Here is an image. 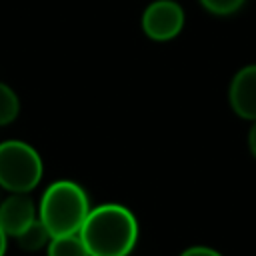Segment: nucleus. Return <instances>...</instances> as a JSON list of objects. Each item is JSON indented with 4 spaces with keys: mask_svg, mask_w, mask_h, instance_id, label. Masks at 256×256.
Returning a JSON list of instances; mask_svg holds the SVG:
<instances>
[{
    "mask_svg": "<svg viewBox=\"0 0 256 256\" xmlns=\"http://www.w3.org/2000/svg\"><path fill=\"white\" fill-rule=\"evenodd\" d=\"M80 238L90 256H128L138 242V222L126 206L100 204L90 208Z\"/></svg>",
    "mask_w": 256,
    "mask_h": 256,
    "instance_id": "1",
    "label": "nucleus"
},
{
    "mask_svg": "<svg viewBox=\"0 0 256 256\" xmlns=\"http://www.w3.org/2000/svg\"><path fill=\"white\" fill-rule=\"evenodd\" d=\"M90 212L86 190L72 180L52 182L40 200L38 218L48 228L50 236L78 234Z\"/></svg>",
    "mask_w": 256,
    "mask_h": 256,
    "instance_id": "2",
    "label": "nucleus"
},
{
    "mask_svg": "<svg viewBox=\"0 0 256 256\" xmlns=\"http://www.w3.org/2000/svg\"><path fill=\"white\" fill-rule=\"evenodd\" d=\"M44 174L42 158L30 144L22 140H6L0 144V186L6 192L28 194Z\"/></svg>",
    "mask_w": 256,
    "mask_h": 256,
    "instance_id": "3",
    "label": "nucleus"
},
{
    "mask_svg": "<svg viewBox=\"0 0 256 256\" xmlns=\"http://www.w3.org/2000/svg\"><path fill=\"white\" fill-rule=\"evenodd\" d=\"M184 10L174 0H154L142 12V30L154 42H168L184 28Z\"/></svg>",
    "mask_w": 256,
    "mask_h": 256,
    "instance_id": "4",
    "label": "nucleus"
},
{
    "mask_svg": "<svg viewBox=\"0 0 256 256\" xmlns=\"http://www.w3.org/2000/svg\"><path fill=\"white\" fill-rule=\"evenodd\" d=\"M228 102L242 120H256V64H246L232 76Z\"/></svg>",
    "mask_w": 256,
    "mask_h": 256,
    "instance_id": "5",
    "label": "nucleus"
},
{
    "mask_svg": "<svg viewBox=\"0 0 256 256\" xmlns=\"http://www.w3.org/2000/svg\"><path fill=\"white\" fill-rule=\"evenodd\" d=\"M36 218H38V210L28 194L10 192L0 202V226L6 232V236L16 238Z\"/></svg>",
    "mask_w": 256,
    "mask_h": 256,
    "instance_id": "6",
    "label": "nucleus"
},
{
    "mask_svg": "<svg viewBox=\"0 0 256 256\" xmlns=\"http://www.w3.org/2000/svg\"><path fill=\"white\" fill-rule=\"evenodd\" d=\"M50 232L48 228L42 224L40 218H36L34 222H30L14 240L18 242V246L24 250V252H36L40 248H46L48 242H50Z\"/></svg>",
    "mask_w": 256,
    "mask_h": 256,
    "instance_id": "7",
    "label": "nucleus"
},
{
    "mask_svg": "<svg viewBox=\"0 0 256 256\" xmlns=\"http://www.w3.org/2000/svg\"><path fill=\"white\" fill-rule=\"evenodd\" d=\"M48 256H90L86 244L78 234H66V236H52L48 242Z\"/></svg>",
    "mask_w": 256,
    "mask_h": 256,
    "instance_id": "8",
    "label": "nucleus"
},
{
    "mask_svg": "<svg viewBox=\"0 0 256 256\" xmlns=\"http://www.w3.org/2000/svg\"><path fill=\"white\" fill-rule=\"evenodd\" d=\"M20 114V100L16 96V92L0 82V126H8L12 124Z\"/></svg>",
    "mask_w": 256,
    "mask_h": 256,
    "instance_id": "9",
    "label": "nucleus"
},
{
    "mask_svg": "<svg viewBox=\"0 0 256 256\" xmlns=\"http://www.w3.org/2000/svg\"><path fill=\"white\" fill-rule=\"evenodd\" d=\"M202 4V8L210 14L216 16H230L234 12H238L246 0H198Z\"/></svg>",
    "mask_w": 256,
    "mask_h": 256,
    "instance_id": "10",
    "label": "nucleus"
},
{
    "mask_svg": "<svg viewBox=\"0 0 256 256\" xmlns=\"http://www.w3.org/2000/svg\"><path fill=\"white\" fill-rule=\"evenodd\" d=\"M180 256H222V254L210 246H190V248L182 250Z\"/></svg>",
    "mask_w": 256,
    "mask_h": 256,
    "instance_id": "11",
    "label": "nucleus"
},
{
    "mask_svg": "<svg viewBox=\"0 0 256 256\" xmlns=\"http://www.w3.org/2000/svg\"><path fill=\"white\" fill-rule=\"evenodd\" d=\"M248 150L256 158V120H252L250 130H248Z\"/></svg>",
    "mask_w": 256,
    "mask_h": 256,
    "instance_id": "12",
    "label": "nucleus"
},
{
    "mask_svg": "<svg viewBox=\"0 0 256 256\" xmlns=\"http://www.w3.org/2000/svg\"><path fill=\"white\" fill-rule=\"evenodd\" d=\"M6 242H8V236H6V232H4L2 226H0V256L6 254Z\"/></svg>",
    "mask_w": 256,
    "mask_h": 256,
    "instance_id": "13",
    "label": "nucleus"
}]
</instances>
